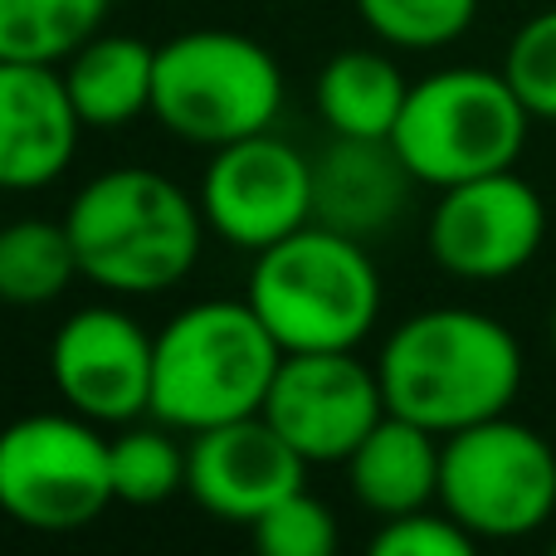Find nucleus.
Here are the masks:
<instances>
[{
    "mask_svg": "<svg viewBox=\"0 0 556 556\" xmlns=\"http://www.w3.org/2000/svg\"><path fill=\"white\" fill-rule=\"evenodd\" d=\"M381 415V376L356 352H288L264 401V420L307 464H346Z\"/></svg>",
    "mask_w": 556,
    "mask_h": 556,
    "instance_id": "nucleus-12",
    "label": "nucleus"
},
{
    "mask_svg": "<svg viewBox=\"0 0 556 556\" xmlns=\"http://www.w3.org/2000/svg\"><path fill=\"white\" fill-rule=\"evenodd\" d=\"M440 459H444L440 434L386 410L381 425L346 459V483H352V498L371 518L386 522L440 503Z\"/></svg>",
    "mask_w": 556,
    "mask_h": 556,
    "instance_id": "nucleus-16",
    "label": "nucleus"
},
{
    "mask_svg": "<svg viewBox=\"0 0 556 556\" xmlns=\"http://www.w3.org/2000/svg\"><path fill=\"white\" fill-rule=\"evenodd\" d=\"M244 298L283 352H356L381 323V269L366 240L303 225L254 254Z\"/></svg>",
    "mask_w": 556,
    "mask_h": 556,
    "instance_id": "nucleus-4",
    "label": "nucleus"
},
{
    "mask_svg": "<svg viewBox=\"0 0 556 556\" xmlns=\"http://www.w3.org/2000/svg\"><path fill=\"white\" fill-rule=\"evenodd\" d=\"M113 0H0V59L64 64L103 29Z\"/></svg>",
    "mask_w": 556,
    "mask_h": 556,
    "instance_id": "nucleus-20",
    "label": "nucleus"
},
{
    "mask_svg": "<svg viewBox=\"0 0 556 556\" xmlns=\"http://www.w3.org/2000/svg\"><path fill=\"white\" fill-rule=\"evenodd\" d=\"M532 113L503 68L454 64L410 84L391 147L420 186H459L508 172L528 147Z\"/></svg>",
    "mask_w": 556,
    "mask_h": 556,
    "instance_id": "nucleus-5",
    "label": "nucleus"
},
{
    "mask_svg": "<svg viewBox=\"0 0 556 556\" xmlns=\"http://www.w3.org/2000/svg\"><path fill=\"white\" fill-rule=\"evenodd\" d=\"M307 459L260 415L191 434L186 450V493L211 518L254 528L278 498L303 489Z\"/></svg>",
    "mask_w": 556,
    "mask_h": 556,
    "instance_id": "nucleus-13",
    "label": "nucleus"
},
{
    "mask_svg": "<svg viewBox=\"0 0 556 556\" xmlns=\"http://www.w3.org/2000/svg\"><path fill=\"white\" fill-rule=\"evenodd\" d=\"M113 498V440L78 410L20 415L0 430V513L29 532H78Z\"/></svg>",
    "mask_w": 556,
    "mask_h": 556,
    "instance_id": "nucleus-7",
    "label": "nucleus"
},
{
    "mask_svg": "<svg viewBox=\"0 0 556 556\" xmlns=\"http://www.w3.org/2000/svg\"><path fill=\"white\" fill-rule=\"evenodd\" d=\"M356 15L391 49H444L469 35L479 0H356Z\"/></svg>",
    "mask_w": 556,
    "mask_h": 556,
    "instance_id": "nucleus-22",
    "label": "nucleus"
},
{
    "mask_svg": "<svg viewBox=\"0 0 556 556\" xmlns=\"http://www.w3.org/2000/svg\"><path fill=\"white\" fill-rule=\"evenodd\" d=\"M186 489V450L172 425H123L113 440V498L132 508H156Z\"/></svg>",
    "mask_w": 556,
    "mask_h": 556,
    "instance_id": "nucleus-21",
    "label": "nucleus"
},
{
    "mask_svg": "<svg viewBox=\"0 0 556 556\" xmlns=\"http://www.w3.org/2000/svg\"><path fill=\"white\" fill-rule=\"evenodd\" d=\"M64 68L0 59V191H45L74 166L84 137Z\"/></svg>",
    "mask_w": 556,
    "mask_h": 556,
    "instance_id": "nucleus-14",
    "label": "nucleus"
},
{
    "mask_svg": "<svg viewBox=\"0 0 556 556\" xmlns=\"http://www.w3.org/2000/svg\"><path fill=\"white\" fill-rule=\"evenodd\" d=\"M479 547L469 528L450 518V513H434V508H420V513H401V518H386L371 538V552L376 556H469Z\"/></svg>",
    "mask_w": 556,
    "mask_h": 556,
    "instance_id": "nucleus-25",
    "label": "nucleus"
},
{
    "mask_svg": "<svg viewBox=\"0 0 556 556\" xmlns=\"http://www.w3.org/2000/svg\"><path fill=\"white\" fill-rule=\"evenodd\" d=\"M201 211L230 250L260 254L313 225V162L274 127L225 142L201 176Z\"/></svg>",
    "mask_w": 556,
    "mask_h": 556,
    "instance_id": "nucleus-9",
    "label": "nucleus"
},
{
    "mask_svg": "<svg viewBox=\"0 0 556 556\" xmlns=\"http://www.w3.org/2000/svg\"><path fill=\"white\" fill-rule=\"evenodd\" d=\"M410 98L401 64L381 49H342L323 64L313 84L317 117L332 137H376L391 142L401 108Z\"/></svg>",
    "mask_w": 556,
    "mask_h": 556,
    "instance_id": "nucleus-18",
    "label": "nucleus"
},
{
    "mask_svg": "<svg viewBox=\"0 0 556 556\" xmlns=\"http://www.w3.org/2000/svg\"><path fill=\"white\" fill-rule=\"evenodd\" d=\"M547 240V205L518 172L444 186L430 211V254L450 278L498 283L522 274Z\"/></svg>",
    "mask_w": 556,
    "mask_h": 556,
    "instance_id": "nucleus-11",
    "label": "nucleus"
},
{
    "mask_svg": "<svg viewBox=\"0 0 556 556\" xmlns=\"http://www.w3.org/2000/svg\"><path fill=\"white\" fill-rule=\"evenodd\" d=\"M283 356L250 298H201L156 332L152 420L201 434L260 415Z\"/></svg>",
    "mask_w": 556,
    "mask_h": 556,
    "instance_id": "nucleus-3",
    "label": "nucleus"
},
{
    "mask_svg": "<svg viewBox=\"0 0 556 556\" xmlns=\"http://www.w3.org/2000/svg\"><path fill=\"white\" fill-rule=\"evenodd\" d=\"M254 547L264 556H332L337 547V518L317 493L293 489L288 498H278L260 522H254Z\"/></svg>",
    "mask_w": 556,
    "mask_h": 556,
    "instance_id": "nucleus-23",
    "label": "nucleus"
},
{
    "mask_svg": "<svg viewBox=\"0 0 556 556\" xmlns=\"http://www.w3.org/2000/svg\"><path fill=\"white\" fill-rule=\"evenodd\" d=\"M552 552H556V542H552Z\"/></svg>",
    "mask_w": 556,
    "mask_h": 556,
    "instance_id": "nucleus-27",
    "label": "nucleus"
},
{
    "mask_svg": "<svg viewBox=\"0 0 556 556\" xmlns=\"http://www.w3.org/2000/svg\"><path fill=\"white\" fill-rule=\"evenodd\" d=\"M156 332H147L127 307L88 303L59 323L49 342V381L59 401L93 425H137L152 415Z\"/></svg>",
    "mask_w": 556,
    "mask_h": 556,
    "instance_id": "nucleus-10",
    "label": "nucleus"
},
{
    "mask_svg": "<svg viewBox=\"0 0 556 556\" xmlns=\"http://www.w3.org/2000/svg\"><path fill=\"white\" fill-rule=\"evenodd\" d=\"M78 274L113 298H156L195 274L205 254L201 195H186L166 172L113 166L74 191L64 211Z\"/></svg>",
    "mask_w": 556,
    "mask_h": 556,
    "instance_id": "nucleus-1",
    "label": "nucleus"
},
{
    "mask_svg": "<svg viewBox=\"0 0 556 556\" xmlns=\"http://www.w3.org/2000/svg\"><path fill=\"white\" fill-rule=\"evenodd\" d=\"M552 352H556V303H552Z\"/></svg>",
    "mask_w": 556,
    "mask_h": 556,
    "instance_id": "nucleus-26",
    "label": "nucleus"
},
{
    "mask_svg": "<svg viewBox=\"0 0 556 556\" xmlns=\"http://www.w3.org/2000/svg\"><path fill=\"white\" fill-rule=\"evenodd\" d=\"M440 508L479 542L532 538L556 513V450L513 415L444 434Z\"/></svg>",
    "mask_w": 556,
    "mask_h": 556,
    "instance_id": "nucleus-8",
    "label": "nucleus"
},
{
    "mask_svg": "<svg viewBox=\"0 0 556 556\" xmlns=\"http://www.w3.org/2000/svg\"><path fill=\"white\" fill-rule=\"evenodd\" d=\"M503 74L518 88V98L528 103L532 117L556 123V10L532 15L528 25L508 39Z\"/></svg>",
    "mask_w": 556,
    "mask_h": 556,
    "instance_id": "nucleus-24",
    "label": "nucleus"
},
{
    "mask_svg": "<svg viewBox=\"0 0 556 556\" xmlns=\"http://www.w3.org/2000/svg\"><path fill=\"white\" fill-rule=\"evenodd\" d=\"M410 186L420 181L391 142L332 137L313 156V220L332 225L352 240H376L405 215Z\"/></svg>",
    "mask_w": 556,
    "mask_h": 556,
    "instance_id": "nucleus-15",
    "label": "nucleus"
},
{
    "mask_svg": "<svg viewBox=\"0 0 556 556\" xmlns=\"http://www.w3.org/2000/svg\"><path fill=\"white\" fill-rule=\"evenodd\" d=\"M283 113V68L260 39L235 29H186L156 45L152 117L191 147L269 132Z\"/></svg>",
    "mask_w": 556,
    "mask_h": 556,
    "instance_id": "nucleus-6",
    "label": "nucleus"
},
{
    "mask_svg": "<svg viewBox=\"0 0 556 556\" xmlns=\"http://www.w3.org/2000/svg\"><path fill=\"white\" fill-rule=\"evenodd\" d=\"M78 274V254L64 220H25L0 225V303L10 307H45L68 293Z\"/></svg>",
    "mask_w": 556,
    "mask_h": 556,
    "instance_id": "nucleus-19",
    "label": "nucleus"
},
{
    "mask_svg": "<svg viewBox=\"0 0 556 556\" xmlns=\"http://www.w3.org/2000/svg\"><path fill=\"white\" fill-rule=\"evenodd\" d=\"M59 68H64L78 117L93 132H117V127L137 123L142 113H152L156 45H147V39L98 29Z\"/></svg>",
    "mask_w": 556,
    "mask_h": 556,
    "instance_id": "nucleus-17",
    "label": "nucleus"
},
{
    "mask_svg": "<svg viewBox=\"0 0 556 556\" xmlns=\"http://www.w3.org/2000/svg\"><path fill=\"white\" fill-rule=\"evenodd\" d=\"M376 376L386 410L444 440L508 415L522 391V346L498 317L479 307H425L386 337Z\"/></svg>",
    "mask_w": 556,
    "mask_h": 556,
    "instance_id": "nucleus-2",
    "label": "nucleus"
}]
</instances>
